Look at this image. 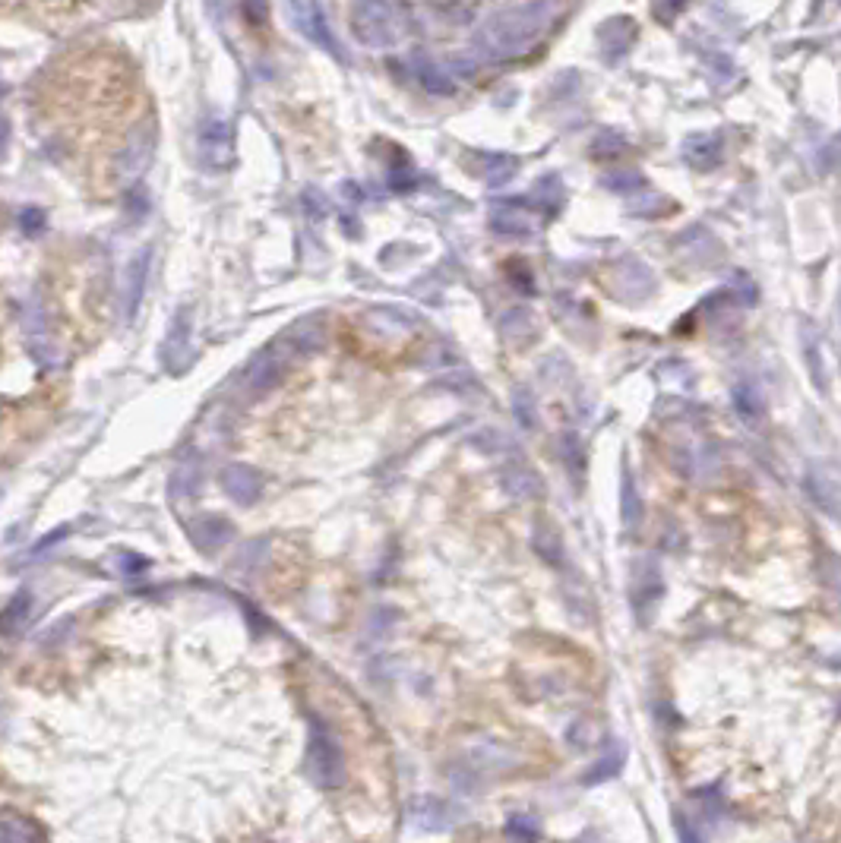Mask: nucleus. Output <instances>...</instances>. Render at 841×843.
I'll return each instance as SVG.
<instances>
[{
  "instance_id": "nucleus-28",
  "label": "nucleus",
  "mask_w": 841,
  "mask_h": 843,
  "mask_svg": "<svg viewBox=\"0 0 841 843\" xmlns=\"http://www.w3.org/2000/svg\"><path fill=\"white\" fill-rule=\"evenodd\" d=\"M620 515H623L626 531H636L642 521V499L636 493V484L630 478V471L623 468V487H620Z\"/></svg>"
},
{
  "instance_id": "nucleus-37",
  "label": "nucleus",
  "mask_w": 841,
  "mask_h": 843,
  "mask_svg": "<svg viewBox=\"0 0 841 843\" xmlns=\"http://www.w3.org/2000/svg\"><path fill=\"white\" fill-rule=\"evenodd\" d=\"M513 411H515V417H519L522 427H535V414H532V395L525 392V389H519V392H515Z\"/></svg>"
},
{
  "instance_id": "nucleus-17",
  "label": "nucleus",
  "mask_w": 841,
  "mask_h": 843,
  "mask_svg": "<svg viewBox=\"0 0 841 843\" xmlns=\"http://www.w3.org/2000/svg\"><path fill=\"white\" fill-rule=\"evenodd\" d=\"M0 843H45V831L35 818L22 812H0Z\"/></svg>"
},
{
  "instance_id": "nucleus-4",
  "label": "nucleus",
  "mask_w": 841,
  "mask_h": 843,
  "mask_svg": "<svg viewBox=\"0 0 841 843\" xmlns=\"http://www.w3.org/2000/svg\"><path fill=\"white\" fill-rule=\"evenodd\" d=\"M196 152L212 171H225L235 161V127L225 118H206L196 130Z\"/></svg>"
},
{
  "instance_id": "nucleus-12",
  "label": "nucleus",
  "mask_w": 841,
  "mask_h": 843,
  "mask_svg": "<svg viewBox=\"0 0 841 843\" xmlns=\"http://www.w3.org/2000/svg\"><path fill=\"white\" fill-rule=\"evenodd\" d=\"M491 228L497 234H532L538 228L535 212L525 200H497L494 209H491Z\"/></svg>"
},
{
  "instance_id": "nucleus-27",
  "label": "nucleus",
  "mask_w": 841,
  "mask_h": 843,
  "mask_svg": "<svg viewBox=\"0 0 841 843\" xmlns=\"http://www.w3.org/2000/svg\"><path fill=\"white\" fill-rule=\"evenodd\" d=\"M532 196H535L538 206L548 209V215H557L560 209H564L566 190H564V184H560V177H557V174H544L535 187H532Z\"/></svg>"
},
{
  "instance_id": "nucleus-38",
  "label": "nucleus",
  "mask_w": 841,
  "mask_h": 843,
  "mask_svg": "<svg viewBox=\"0 0 841 843\" xmlns=\"http://www.w3.org/2000/svg\"><path fill=\"white\" fill-rule=\"evenodd\" d=\"M674 831L680 837V843H705L699 837V831H696V824L689 822V815H683V812H674Z\"/></svg>"
},
{
  "instance_id": "nucleus-25",
  "label": "nucleus",
  "mask_w": 841,
  "mask_h": 843,
  "mask_svg": "<svg viewBox=\"0 0 841 843\" xmlns=\"http://www.w3.org/2000/svg\"><path fill=\"white\" fill-rule=\"evenodd\" d=\"M734 411L744 417L746 423H756L765 414V401L753 382H738L734 386Z\"/></svg>"
},
{
  "instance_id": "nucleus-18",
  "label": "nucleus",
  "mask_w": 841,
  "mask_h": 843,
  "mask_svg": "<svg viewBox=\"0 0 841 843\" xmlns=\"http://www.w3.org/2000/svg\"><path fill=\"white\" fill-rule=\"evenodd\" d=\"M411 822L421 831H446L452 824L449 806L437 796H417L411 806Z\"/></svg>"
},
{
  "instance_id": "nucleus-7",
  "label": "nucleus",
  "mask_w": 841,
  "mask_h": 843,
  "mask_svg": "<svg viewBox=\"0 0 841 843\" xmlns=\"http://www.w3.org/2000/svg\"><path fill=\"white\" fill-rule=\"evenodd\" d=\"M611 291L620 300H626V304H639V300L652 298V291H655L652 269H648L646 263H639V259H633V256H626V259H620V263L614 266Z\"/></svg>"
},
{
  "instance_id": "nucleus-19",
  "label": "nucleus",
  "mask_w": 841,
  "mask_h": 843,
  "mask_svg": "<svg viewBox=\"0 0 841 843\" xmlns=\"http://www.w3.org/2000/svg\"><path fill=\"white\" fill-rule=\"evenodd\" d=\"M623 765H626V746L620 740H614L611 746H607V752L582 774V783L585 787H598V783L614 781V777L623 771Z\"/></svg>"
},
{
  "instance_id": "nucleus-5",
  "label": "nucleus",
  "mask_w": 841,
  "mask_h": 843,
  "mask_svg": "<svg viewBox=\"0 0 841 843\" xmlns=\"http://www.w3.org/2000/svg\"><path fill=\"white\" fill-rule=\"evenodd\" d=\"M630 597H633L636 619L646 626L655 616V610H658L661 597H664V575H661L658 562H655L652 556H646V560H639L633 566V588H630Z\"/></svg>"
},
{
  "instance_id": "nucleus-20",
  "label": "nucleus",
  "mask_w": 841,
  "mask_h": 843,
  "mask_svg": "<svg viewBox=\"0 0 841 843\" xmlns=\"http://www.w3.org/2000/svg\"><path fill=\"white\" fill-rule=\"evenodd\" d=\"M478 174L491 187H500V184H507V180H513L519 174V159L503 152H484L478 159Z\"/></svg>"
},
{
  "instance_id": "nucleus-11",
  "label": "nucleus",
  "mask_w": 841,
  "mask_h": 843,
  "mask_svg": "<svg viewBox=\"0 0 841 843\" xmlns=\"http://www.w3.org/2000/svg\"><path fill=\"white\" fill-rule=\"evenodd\" d=\"M190 335H194V313L190 307H184L171 323V332H168L165 345H161V357L165 366L174 376H181L190 364H194V345H190Z\"/></svg>"
},
{
  "instance_id": "nucleus-35",
  "label": "nucleus",
  "mask_w": 841,
  "mask_h": 843,
  "mask_svg": "<svg viewBox=\"0 0 841 843\" xmlns=\"http://www.w3.org/2000/svg\"><path fill=\"white\" fill-rule=\"evenodd\" d=\"M564 458L570 464L573 478H582V446H579V439L573 433L564 436Z\"/></svg>"
},
{
  "instance_id": "nucleus-34",
  "label": "nucleus",
  "mask_w": 841,
  "mask_h": 843,
  "mask_svg": "<svg viewBox=\"0 0 841 843\" xmlns=\"http://www.w3.org/2000/svg\"><path fill=\"white\" fill-rule=\"evenodd\" d=\"M724 294H730L734 304H744V307H753L759 298V291L756 284L750 282V275H734V282H730V288L724 291Z\"/></svg>"
},
{
  "instance_id": "nucleus-41",
  "label": "nucleus",
  "mask_w": 841,
  "mask_h": 843,
  "mask_svg": "<svg viewBox=\"0 0 841 843\" xmlns=\"http://www.w3.org/2000/svg\"><path fill=\"white\" fill-rule=\"evenodd\" d=\"M838 313H841V307H838Z\"/></svg>"
},
{
  "instance_id": "nucleus-39",
  "label": "nucleus",
  "mask_w": 841,
  "mask_h": 843,
  "mask_svg": "<svg viewBox=\"0 0 841 843\" xmlns=\"http://www.w3.org/2000/svg\"><path fill=\"white\" fill-rule=\"evenodd\" d=\"M20 225L29 231V234H38V231L45 228V215H42V209H22Z\"/></svg>"
},
{
  "instance_id": "nucleus-10",
  "label": "nucleus",
  "mask_w": 841,
  "mask_h": 843,
  "mask_svg": "<svg viewBox=\"0 0 841 843\" xmlns=\"http://www.w3.org/2000/svg\"><path fill=\"white\" fill-rule=\"evenodd\" d=\"M149 266H153V250L143 247L133 253V259L124 269V282H120V310H124L127 323L136 319V310L139 304H143V294H146V282H149Z\"/></svg>"
},
{
  "instance_id": "nucleus-22",
  "label": "nucleus",
  "mask_w": 841,
  "mask_h": 843,
  "mask_svg": "<svg viewBox=\"0 0 841 843\" xmlns=\"http://www.w3.org/2000/svg\"><path fill=\"white\" fill-rule=\"evenodd\" d=\"M800 345H804V357H807L810 380H813V386L820 389V392H826V389H829V382H826V364H822L820 335L813 332V325L804 323V329H800Z\"/></svg>"
},
{
  "instance_id": "nucleus-36",
  "label": "nucleus",
  "mask_w": 841,
  "mask_h": 843,
  "mask_svg": "<svg viewBox=\"0 0 841 843\" xmlns=\"http://www.w3.org/2000/svg\"><path fill=\"white\" fill-rule=\"evenodd\" d=\"M626 139L620 136V133H611L605 130L595 143H591V149H595V155H617V149H623Z\"/></svg>"
},
{
  "instance_id": "nucleus-40",
  "label": "nucleus",
  "mask_w": 841,
  "mask_h": 843,
  "mask_svg": "<svg viewBox=\"0 0 841 843\" xmlns=\"http://www.w3.org/2000/svg\"><path fill=\"white\" fill-rule=\"evenodd\" d=\"M7 145H10V124L0 118V155L7 152Z\"/></svg>"
},
{
  "instance_id": "nucleus-8",
  "label": "nucleus",
  "mask_w": 841,
  "mask_h": 843,
  "mask_svg": "<svg viewBox=\"0 0 841 843\" xmlns=\"http://www.w3.org/2000/svg\"><path fill=\"white\" fill-rule=\"evenodd\" d=\"M288 16H292L294 29H298L301 35H307L313 45H320L323 51H329L333 57H345L342 54V45L339 38L333 35V29H329V20L326 13H323L317 4H288Z\"/></svg>"
},
{
  "instance_id": "nucleus-14",
  "label": "nucleus",
  "mask_w": 841,
  "mask_h": 843,
  "mask_svg": "<svg viewBox=\"0 0 841 843\" xmlns=\"http://www.w3.org/2000/svg\"><path fill=\"white\" fill-rule=\"evenodd\" d=\"M222 487L235 503L251 505L263 493V474L257 468H251V464H228L222 471Z\"/></svg>"
},
{
  "instance_id": "nucleus-3",
  "label": "nucleus",
  "mask_w": 841,
  "mask_h": 843,
  "mask_svg": "<svg viewBox=\"0 0 841 843\" xmlns=\"http://www.w3.org/2000/svg\"><path fill=\"white\" fill-rule=\"evenodd\" d=\"M351 29L361 45L376 51L396 48L402 42V13L390 4H355L351 7Z\"/></svg>"
},
{
  "instance_id": "nucleus-29",
  "label": "nucleus",
  "mask_w": 841,
  "mask_h": 843,
  "mask_svg": "<svg viewBox=\"0 0 841 843\" xmlns=\"http://www.w3.org/2000/svg\"><path fill=\"white\" fill-rule=\"evenodd\" d=\"M810 493H813V499L820 503L822 512H829V515L841 519V493L835 490L832 480L822 478V474H813V478H810Z\"/></svg>"
},
{
  "instance_id": "nucleus-13",
  "label": "nucleus",
  "mask_w": 841,
  "mask_h": 843,
  "mask_svg": "<svg viewBox=\"0 0 841 843\" xmlns=\"http://www.w3.org/2000/svg\"><path fill=\"white\" fill-rule=\"evenodd\" d=\"M636 35H639V29H636V22L630 20V16H614V20L601 22L598 48L601 54H605V61L614 63L630 54V48L636 45Z\"/></svg>"
},
{
  "instance_id": "nucleus-24",
  "label": "nucleus",
  "mask_w": 841,
  "mask_h": 843,
  "mask_svg": "<svg viewBox=\"0 0 841 843\" xmlns=\"http://www.w3.org/2000/svg\"><path fill=\"white\" fill-rule=\"evenodd\" d=\"M532 546H535V553L541 556L544 562H554V566L557 562H564V540H560V534H557L548 521H538L535 525Z\"/></svg>"
},
{
  "instance_id": "nucleus-21",
  "label": "nucleus",
  "mask_w": 841,
  "mask_h": 843,
  "mask_svg": "<svg viewBox=\"0 0 841 843\" xmlns=\"http://www.w3.org/2000/svg\"><path fill=\"white\" fill-rule=\"evenodd\" d=\"M231 540V525L218 515H206L194 525V544L206 553H216Z\"/></svg>"
},
{
  "instance_id": "nucleus-26",
  "label": "nucleus",
  "mask_w": 841,
  "mask_h": 843,
  "mask_svg": "<svg viewBox=\"0 0 841 843\" xmlns=\"http://www.w3.org/2000/svg\"><path fill=\"white\" fill-rule=\"evenodd\" d=\"M29 613H32V597H29L26 591H20V594L4 607V613H0V635H16V632H22V626L29 622Z\"/></svg>"
},
{
  "instance_id": "nucleus-32",
  "label": "nucleus",
  "mask_w": 841,
  "mask_h": 843,
  "mask_svg": "<svg viewBox=\"0 0 841 843\" xmlns=\"http://www.w3.org/2000/svg\"><path fill=\"white\" fill-rule=\"evenodd\" d=\"M370 323L380 325V332H402V329H408L415 319L405 316L402 310H392V307H383V310H374L370 313Z\"/></svg>"
},
{
  "instance_id": "nucleus-30",
  "label": "nucleus",
  "mask_w": 841,
  "mask_h": 843,
  "mask_svg": "<svg viewBox=\"0 0 841 843\" xmlns=\"http://www.w3.org/2000/svg\"><path fill=\"white\" fill-rule=\"evenodd\" d=\"M323 345V329L317 319H304L292 329V348L294 351H317Z\"/></svg>"
},
{
  "instance_id": "nucleus-1",
  "label": "nucleus",
  "mask_w": 841,
  "mask_h": 843,
  "mask_svg": "<svg viewBox=\"0 0 841 843\" xmlns=\"http://www.w3.org/2000/svg\"><path fill=\"white\" fill-rule=\"evenodd\" d=\"M554 4H515V7L494 10L474 32V48L491 61L519 57L541 42L554 20Z\"/></svg>"
},
{
  "instance_id": "nucleus-33",
  "label": "nucleus",
  "mask_w": 841,
  "mask_h": 843,
  "mask_svg": "<svg viewBox=\"0 0 841 843\" xmlns=\"http://www.w3.org/2000/svg\"><path fill=\"white\" fill-rule=\"evenodd\" d=\"M605 187L614 190V193H636V190L646 187V177H642L639 171H617V174H607Z\"/></svg>"
},
{
  "instance_id": "nucleus-2",
  "label": "nucleus",
  "mask_w": 841,
  "mask_h": 843,
  "mask_svg": "<svg viewBox=\"0 0 841 843\" xmlns=\"http://www.w3.org/2000/svg\"><path fill=\"white\" fill-rule=\"evenodd\" d=\"M307 777L323 790H339L345 783V752H342L335 733L310 714V730H307V755H304Z\"/></svg>"
},
{
  "instance_id": "nucleus-9",
  "label": "nucleus",
  "mask_w": 841,
  "mask_h": 843,
  "mask_svg": "<svg viewBox=\"0 0 841 843\" xmlns=\"http://www.w3.org/2000/svg\"><path fill=\"white\" fill-rule=\"evenodd\" d=\"M292 351L294 348H285V345L263 348V351L247 364V370H243V376H247V389H253V392H266V389L276 386V382L285 376Z\"/></svg>"
},
{
  "instance_id": "nucleus-16",
  "label": "nucleus",
  "mask_w": 841,
  "mask_h": 843,
  "mask_svg": "<svg viewBox=\"0 0 841 843\" xmlns=\"http://www.w3.org/2000/svg\"><path fill=\"white\" fill-rule=\"evenodd\" d=\"M408 63H411V73L417 77V83L425 86L427 92H433V95H452V92H456L449 70H443L433 57H427L425 51H415Z\"/></svg>"
},
{
  "instance_id": "nucleus-15",
  "label": "nucleus",
  "mask_w": 841,
  "mask_h": 843,
  "mask_svg": "<svg viewBox=\"0 0 841 843\" xmlns=\"http://www.w3.org/2000/svg\"><path fill=\"white\" fill-rule=\"evenodd\" d=\"M683 159L696 171H712L715 165H721L724 159V143L715 133H693V136L683 143Z\"/></svg>"
},
{
  "instance_id": "nucleus-23",
  "label": "nucleus",
  "mask_w": 841,
  "mask_h": 843,
  "mask_svg": "<svg viewBox=\"0 0 841 843\" xmlns=\"http://www.w3.org/2000/svg\"><path fill=\"white\" fill-rule=\"evenodd\" d=\"M503 490H507L513 499H522V503H525V499H535L538 493H541V478L529 468H513L503 474Z\"/></svg>"
},
{
  "instance_id": "nucleus-6",
  "label": "nucleus",
  "mask_w": 841,
  "mask_h": 843,
  "mask_svg": "<svg viewBox=\"0 0 841 843\" xmlns=\"http://www.w3.org/2000/svg\"><path fill=\"white\" fill-rule=\"evenodd\" d=\"M153 149H155V133L153 127L143 124L139 130H133L130 136H127L124 149H120L118 159H114V177H118L124 187H130L133 180H139V174L149 168Z\"/></svg>"
},
{
  "instance_id": "nucleus-31",
  "label": "nucleus",
  "mask_w": 841,
  "mask_h": 843,
  "mask_svg": "<svg viewBox=\"0 0 841 843\" xmlns=\"http://www.w3.org/2000/svg\"><path fill=\"white\" fill-rule=\"evenodd\" d=\"M503 831H507V837H513L519 843H538V837H541V828H538V822L532 815H509Z\"/></svg>"
}]
</instances>
